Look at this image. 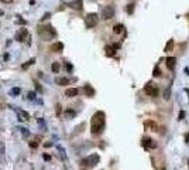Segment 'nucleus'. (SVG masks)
<instances>
[{
	"label": "nucleus",
	"mask_w": 189,
	"mask_h": 170,
	"mask_svg": "<svg viewBox=\"0 0 189 170\" xmlns=\"http://www.w3.org/2000/svg\"><path fill=\"white\" fill-rule=\"evenodd\" d=\"M105 118H106V116H105V114H103L102 111L96 112V114L92 116L90 130H92V135H93V136H99V135L103 132V129H105V122H106Z\"/></svg>",
	"instance_id": "obj_1"
},
{
	"label": "nucleus",
	"mask_w": 189,
	"mask_h": 170,
	"mask_svg": "<svg viewBox=\"0 0 189 170\" xmlns=\"http://www.w3.org/2000/svg\"><path fill=\"white\" fill-rule=\"evenodd\" d=\"M38 36L48 41V40H52L54 37H57V31L51 27V26H38Z\"/></svg>",
	"instance_id": "obj_2"
},
{
	"label": "nucleus",
	"mask_w": 189,
	"mask_h": 170,
	"mask_svg": "<svg viewBox=\"0 0 189 170\" xmlns=\"http://www.w3.org/2000/svg\"><path fill=\"white\" fill-rule=\"evenodd\" d=\"M97 21H99V16L96 14V13H89L86 17H85V24H86V27H95L96 24H97Z\"/></svg>",
	"instance_id": "obj_3"
},
{
	"label": "nucleus",
	"mask_w": 189,
	"mask_h": 170,
	"mask_svg": "<svg viewBox=\"0 0 189 170\" xmlns=\"http://www.w3.org/2000/svg\"><path fill=\"white\" fill-rule=\"evenodd\" d=\"M97 162H99V156H97V155H90L89 157L83 159V160L80 162V165H82V167H92V166H95Z\"/></svg>",
	"instance_id": "obj_4"
},
{
	"label": "nucleus",
	"mask_w": 189,
	"mask_h": 170,
	"mask_svg": "<svg viewBox=\"0 0 189 170\" xmlns=\"http://www.w3.org/2000/svg\"><path fill=\"white\" fill-rule=\"evenodd\" d=\"M144 91L150 96H157L158 95V88H157V85L154 82H147V85L144 86Z\"/></svg>",
	"instance_id": "obj_5"
},
{
	"label": "nucleus",
	"mask_w": 189,
	"mask_h": 170,
	"mask_svg": "<svg viewBox=\"0 0 189 170\" xmlns=\"http://www.w3.org/2000/svg\"><path fill=\"white\" fill-rule=\"evenodd\" d=\"M102 17L105 20H110L112 17H114V7L113 6H106L103 10H102Z\"/></svg>",
	"instance_id": "obj_6"
},
{
	"label": "nucleus",
	"mask_w": 189,
	"mask_h": 170,
	"mask_svg": "<svg viewBox=\"0 0 189 170\" xmlns=\"http://www.w3.org/2000/svg\"><path fill=\"white\" fill-rule=\"evenodd\" d=\"M27 37H28V31H27V29H20V30L16 33V36H14V39H16L17 41H24Z\"/></svg>",
	"instance_id": "obj_7"
},
{
	"label": "nucleus",
	"mask_w": 189,
	"mask_h": 170,
	"mask_svg": "<svg viewBox=\"0 0 189 170\" xmlns=\"http://www.w3.org/2000/svg\"><path fill=\"white\" fill-rule=\"evenodd\" d=\"M143 147H144L146 150H151V149H155V147H157V143H155V140H152L150 137H146V139L143 140Z\"/></svg>",
	"instance_id": "obj_8"
},
{
	"label": "nucleus",
	"mask_w": 189,
	"mask_h": 170,
	"mask_svg": "<svg viewBox=\"0 0 189 170\" xmlns=\"http://www.w3.org/2000/svg\"><path fill=\"white\" fill-rule=\"evenodd\" d=\"M16 112H17V115H18V119H20V121H28V119H30V115H28L26 111H20V109H17V108H16Z\"/></svg>",
	"instance_id": "obj_9"
},
{
	"label": "nucleus",
	"mask_w": 189,
	"mask_h": 170,
	"mask_svg": "<svg viewBox=\"0 0 189 170\" xmlns=\"http://www.w3.org/2000/svg\"><path fill=\"white\" fill-rule=\"evenodd\" d=\"M175 64H176V58L175 57H168L167 58V67L169 70H174L175 68Z\"/></svg>",
	"instance_id": "obj_10"
},
{
	"label": "nucleus",
	"mask_w": 189,
	"mask_h": 170,
	"mask_svg": "<svg viewBox=\"0 0 189 170\" xmlns=\"http://www.w3.org/2000/svg\"><path fill=\"white\" fill-rule=\"evenodd\" d=\"M83 92L86 94V96H93V95H95V89H93L90 85H85V86H83Z\"/></svg>",
	"instance_id": "obj_11"
},
{
	"label": "nucleus",
	"mask_w": 189,
	"mask_h": 170,
	"mask_svg": "<svg viewBox=\"0 0 189 170\" xmlns=\"http://www.w3.org/2000/svg\"><path fill=\"white\" fill-rule=\"evenodd\" d=\"M62 50H64V44L62 42H57V44L51 45V51H54V52H59Z\"/></svg>",
	"instance_id": "obj_12"
},
{
	"label": "nucleus",
	"mask_w": 189,
	"mask_h": 170,
	"mask_svg": "<svg viewBox=\"0 0 189 170\" xmlns=\"http://www.w3.org/2000/svg\"><path fill=\"white\" fill-rule=\"evenodd\" d=\"M78 92H79V91H78L76 88H69V89L65 91V95H67L68 98H72V96H76V95H78Z\"/></svg>",
	"instance_id": "obj_13"
},
{
	"label": "nucleus",
	"mask_w": 189,
	"mask_h": 170,
	"mask_svg": "<svg viewBox=\"0 0 189 170\" xmlns=\"http://www.w3.org/2000/svg\"><path fill=\"white\" fill-rule=\"evenodd\" d=\"M69 7H72V9H75V10H80V9H82V0L71 1V3H69Z\"/></svg>",
	"instance_id": "obj_14"
},
{
	"label": "nucleus",
	"mask_w": 189,
	"mask_h": 170,
	"mask_svg": "<svg viewBox=\"0 0 189 170\" xmlns=\"http://www.w3.org/2000/svg\"><path fill=\"white\" fill-rule=\"evenodd\" d=\"M105 52H106V55H107V57H113V55H114V47L107 45V47L105 48Z\"/></svg>",
	"instance_id": "obj_15"
},
{
	"label": "nucleus",
	"mask_w": 189,
	"mask_h": 170,
	"mask_svg": "<svg viewBox=\"0 0 189 170\" xmlns=\"http://www.w3.org/2000/svg\"><path fill=\"white\" fill-rule=\"evenodd\" d=\"M55 82L58 85H68L69 84V80H68V78H57Z\"/></svg>",
	"instance_id": "obj_16"
},
{
	"label": "nucleus",
	"mask_w": 189,
	"mask_h": 170,
	"mask_svg": "<svg viewBox=\"0 0 189 170\" xmlns=\"http://www.w3.org/2000/svg\"><path fill=\"white\" fill-rule=\"evenodd\" d=\"M123 29H124V27H123V24H116V26L113 27V31L116 33V34H120V33L123 31Z\"/></svg>",
	"instance_id": "obj_17"
},
{
	"label": "nucleus",
	"mask_w": 189,
	"mask_h": 170,
	"mask_svg": "<svg viewBox=\"0 0 189 170\" xmlns=\"http://www.w3.org/2000/svg\"><path fill=\"white\" fill-rule=\"evenodd\" d=\"M33 64H36V58H30V60H28V61L23 65V70H27V68H28L30 65H33Z\"/></svg>",
	"instance_id": "obj_18"
},
{
	"label": "nucleus",
	"mask_w": 189,
	"mask_h": 170,
	"mask_svg": "<svg viewBox=\"0 0 189 170\" xmlns=\"http://www.w3.org/2000/svg\"><path fill=\"white\" fill-rule=\"evenodd\" d=\"M75 115H76V112H75V111H72V109H68V111L65 112V116H67L68 119H71V118H74Z\"/></svg>",
	"instance_id": "obj_19"
},
{
	"label": "nucleus",
	"mask_w": 189,
	"mask_h": 170,
	"mask_svg": "<svg viewBox=\"0 0 189 170\" xmlns=\"http://www.w3.org/2000/svg\"><path fill=\"white\" fill-rule=\"evenodd\" d=\"M20 92H21L20 88H13V89L10 91V95H11V96H16V95H18Z\"/></svg>",
	"instance_id": "obj_20"
},
{
	"label": "nucleus",
	"mask_w": 189,
	"mask_h": 170,
	"mask_svg": "<svg viewBox=\"0 0 189 170\" xmlns=\"http://www.w3.org/2000/svg\"><path fill=\"white\" fill-rule=\"evenodd\" d=\"M51 68H52V71H54V72H58V71H59V68H61V67H59V62H54Z\"/></svg>",
	"instance_id": "obj_21"
},
{
	"label": "nucleus",
	"mask_w": 189,
	"mask_h": 170,
	"mask_svg": "<svg viewBox=\"0 0 189 170\" xmlns=\"http://www.w3.org/2000/svg\"><path fill=\"white\" fill-rule=\"evenodd\" d=\"M20 130H21V135H23L24 137H28V136H30V132H28V130H27L26 127H21Z\"/></svg>",
	"instance_id": "obj_22"
},
{
	"label": "nucleus",
	"mask_w": 189,
	"mask_h": 170,
	"mask_svg": "<svg viewBox=\"0 0 189 170\" xmlns=\"http://www.w3.org/2000/svg\"><path fill=\"white\" fill-rule=\"evenodd\" d=\"M4 150H6V146H4L3 142H0V155H1V156L4 155Z\"/></svg>",
	"instance_id": "obj_23"
},
{
	"label": "nucleus",
	"mask_w": 189,
	"mask_h": 170,
	"mask_svg": "<svg viewBox=\"0 0 189 170\" xmlns=\"http://www.w3.org/2000/svg\"><path fill=\"white\" fill-rule=\"evenodd\" d=\"M172 44H174V40H169V42L167 44V47H165V51H168L171 47H172Z\"/></svg>",
	"instance_id": "obj_24"
},
{
	"label": "nucleus",
	"mask_w": 189,
	"mask_h": 170,
	"mask_svg": "<svg viewBox=\"0 0 189 170\" xmlns=\"http://www.w3.org/2000/svg\"><path fill=\"white\" fill-rule=\"evenodd\" d=\"M127 11H128V13H130V14H131V13H133V11H134V4H130V6H128V7H127Z\"/></svg>",
	"instance_id": "obj_25"
},
{
	"label": "nucleus",
	"mask_w": 189,
	"mask_h": 170,
	"mask_svg": "<svg viewBox=\"0 0 189 170\" xmlns=\"http://www.w3.org/2000/svg\"><path fill=\"white\" fill-rule=\"evenodd\" d=\"M28 99H36V92H28Z\"/></svg>",
	"instance_id": "obj_26"
},
{
	"label": "nucleus",
	"mask_w": 189,
	"mask_h": 170,
	"mask_svg": "<svg viewBox=\"0 0 189 170\" xmlns=\"http://www.w3.org/2000/svg\"><path fill=\"white\" fill-rule=\"evenodd\" d=\"M30 146H31V147H37L38 143L37 142H30Z\"/></svg>",
	"instance_id": "obj_27"
},
{
	"label": "nucleus",
	"mask_w": 189,
	"mask_h": 170,
	"mask_svg": "<svg viewBox=\"0 0 189 170\" xmlns=\"http://www.w3.org/2000/svg\"><path fill=\"white\" fill-rule=\"evenodd\" d=\"M65 67H67V70H68V71H72V65H71V64H68V62H67V65H65Z\"/></svg>",
	"instance_id": "obj_28"
},
{
	"label": "nucleus",
	"mask_w": 189,
	"mask_h": 170,
	"mask_svg": "<svg viewBox=\"0 0 189 170\" xmlns=\"http://www.w3.org/2000/svg\"><path fill=\"white\" fill-rule=\"evenodd\" d=\"M154 75H155V77H158V75H159V70H158V68H155V70H154Z\"/></svg>",
	"instance_id": "obj_29"
},
{
	"label": "nucleus",
	"mask_w": 189,
	"mask_h": 170,
	"mask_svg": "<svg viewBox=\"0 0 189 170\" xmlns=\"http://www.w3.org/2000/svg\"><path fill=\"white\" fill-rule=\"evenodd\" d=\"M61 114V105H57V115Z\"/></svg>",
	"instance_id": "obj_30"
},
{
	"label": "nucleus",
	"mask_w": 189,
	"mask_h": 170,
	"mask_svg": "<svg viewBox=\"0 0 189 170\" xmlns=\"http://www.w3.org/2000/svg\"><path fill=\"white\" fill-rule=\"evenodd\" d=\"M184 116H185V112L181 111V112H179V119H184Z\"/></svg>",
	"instance_id": "obj_31"
},
{
	"label": "nucleus",
	"mask_w": 189,
	"mask_h": 170,
	"mask_svg": "<svg viewBox=\"0 0 189 170\" xmlns=\"http://www.w3.org/2000/svg\"><path fill=\"white\" fill-rule=\"evenodd\" d=\"M42 157H44V160H51V156L49 155H44Z\"/></svg>",
	"instance_id": "obj_32"
},
{
	"label": "nucleus",
	"mask_w": 189,
	"mask_h": 170,
	"mask_svg": "<svg viewBox=\"0 0 189 170\" xmlns=\"http://www.w3.org/2000/svg\"><path fill=\"white\" fill-rule=\"evenodd\" d=\"M49 16H51V14H49V13H47V14H45V16H44V17H42V20H45V19H48V17H49Z\"/></svg>",
	"instance_id": "obj_33"
},
{
	"label": "nucleus",
	"mask_w": 189,
	"mask_h": 170,
	"mask_svg": "<svg viewBox=\"0 0 189 170\" xmlns=\"http://www.w3.org/2000/svg\"><path fill=\"white\" fill-rule=\"evenodd\" d=\"M0 1H3V3H11L13 0H0Z\"/></svg>",
	"instance_id": "obj_34"
},
{
	"label": "nucleus",
	"mask_w": 189,
	"mask_h": 170,
	"mask_svg": "<svg viewBox=\"0 0 189 170\" xmlns=\"http://www.w3.org/2000/svg\"><path fill=\"white\" fill-rule=\"evenodd\" d=\"M36 85H37V89H38V91H40V92H41V91H42V88L40 86V84H36Z\"/></svg>",
	"instance_id": "obj_35"
},
{
	"label": "nucleus",
	"mask_w": 189,
	"mask_h": 170,
	"mask_svg": "<svg viewBox=\"0 0 189 170\" xmlns=\"http://www.w3.org/2000/svg\"><path fill=\"white\" fill-rule=\"evenodd\" d=\"M186 140H188V143H189V135H186Z\"/></svg>",
	"instance_id": "obj_36"
},
{
	"label": "nucleus",
	"mask_w": 189,
	"mask_h": 170,
	"mask_svg": "<svg viewBox=\"0 0 189 170\" xmlns=\"http://www.w3.org/2000/svg\"><path fill=\"white\" fill-rule=\"evenodd\" d=\"M1 14H3V10H0V16H1Z\"/></svg>",
	"instance_id": "obj_37"
}]
</instances>
